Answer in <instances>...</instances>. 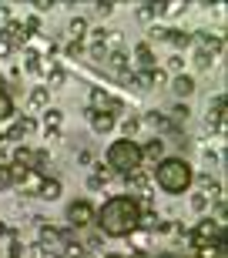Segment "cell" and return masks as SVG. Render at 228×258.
Instances as JSON below:
<instances>
[{
	"label": "cell",
	"instance_id": "cb8c5ba5",
	"mask_svg": "<svg viewBox=\"0 0 228 258\" xmlns=\"http://www.w3.org/2000/svg\"><path fill=\"white\" fill-rule=\"evenodd\" d=\"M168 44H175V47H191V44H195V37H191V34H185V30H171L168 34Z\"/></svg>",
	"mask_w": 228,
	"mask_h": 258
},
{
	"label": "cell",
	"instance_id": "d4e9b609",
	"mask_svg": "<svg viewBox=\"0 0 228 258\" xmlns=\"http://www.w3.org/2000/svg\"><path fill=\"white\" fill-rule=\"evenodd\" d=\"M211 64H215V54H208V50H195V67L198 71H211Z\"/></svg>",
	"mask_w": 228,
	"mask_h": 258
},
{
	"label": "cell",
	"instance_id": "ab89813d",
	"mask_svg": "<svg viewBox=\"0 0 228 258\" xmlns=\"http://www.w3.org/2000/svg\"><path fill=\"white\" fill-rule=\"evenodd\" d=\"M131 258H151V255H148V251H144V248H138V251H134Z\"/></svg>",
	"mask_w": 228,
	"mask_h": 258
},
{
	"label": "cell",
	"instance_id": "ffe728a7",
	"mask_svg": "<svg viewBox=\"0 0 228 258\" xmlns=\"http://www.w3.org/2000/svg\"><path fill=\"white\" fill-rule=\"evenodd\" d=\"M128 184H131V188H138L141 195H148V188H151V178H148V171H134V174H128Z\"/></svg>",
	"mask_w": 228,
	"mask_h": 258
},
{
	"label": "cell",
	"instance_id": "6da1fadb",
	"mask_svg": "<svg viewBox=\"0 0 228 258\" xmlns=\"http://www.w3.org/2000/svg\"><path fill=\"white\" fill-rule=\"evenodd\" d=\"M94 218H97V228L104 231L107 238H131L141 225V205L131 195H114L101 205V211Z\"/></svg>",
	"mask_w": 228,
	"mask_h": 258
},
{
	"label": "cell",
	"instance_id": "484cf974",
	"mask_svg": "<svg viewBox=\"0 0 228 258\" xmlns=\"http://www.w3.org/2000/svg\"><path fill=\"white\" fill-rule=\"evenodd\" d=\"M10 117H14V101L7 91H0V121H10Z\"/></svg>",
	"mask_w": 228,
	"mask_h": 258
},
{
	"label": "cell",
	"instance_id": "8992f818",
	"mask_svg": "<svg viewBox=\"0 0 228 258\" xmlns=\"http://www.w3.org/2000/svg\"><path fill=\"white\" fill-rule=\"evenodd\" d=\"M87 121H91V127H94L97 134H111L114 127H118V117L107 114V111H91V107H87Z\"/></svg>",
	"mask_w": 228,
	"mask_h": 258
},
{
	"label": "cell",
	"instance_id": "5bb4252c",
	"mask_svg": "<svg viewBox=\"0 0 228 258\" xmlns=\"http://www.w3.org/2000/svg\"><path fill=\"white\" fill-rule=\"evenodd\" d=\"M104 64L111 67L114 74H128V64H131V60H128V54H124V50H111Z\"/></svg>",
	"mask_w": 228,
	"mask_h": 258
},
{
	"label": "cell",
	"instance_id": "4316f807",
	"mask_svg": "<svg viewBox=\"0 0 228 258\" xmlns=\"http://www.w3.org/2000/svg\"><path fill=\"white\" fill-rule=\"evenodd\" d=\"M138 127H141V117H124V121H121L124 138H131V141H134V134H138Z\"/></svg>",
	"mask_w": 228,
	"mask_h": 258
},
{
	"label": "cell",
	"instance_id": "9c48e42d",
	"mask_svg": "<svg viewBox=\"0 0 228 258\" xmlns=\"http://www.w3.org/2000/svg\"><path fill=\"white\" fill-rule=\"evenodd\" d=\"M0 34L10 40V47H17V44H27V34H24V24H20V20H7V27L0 30Z\"/></svg>",
	"mask_w": 228,
	"mask_h": 258
},
{
	"label": "cell",
	"instance_id": "4dcf8cb0",
	"mask_svg": "<svg viewBox=\"0 0 228 258\" xmlns=\"http://www.w3.org/2000/svg\"><path fill=\"white\" fill-rule=\"evenodd\" d=\"M168 71H175V77H178L181 71H185V57H181V54H171L168 57Z\"/></svg>",
	"mask_w": 228,
	"mask_h": 258
},
{
	"label": "cell",
	"instance_id": "8fae6325",
	"mask_svg": "<svg viewBox=\"0 0 228 258\" xmlns=\"http://www.w3.org/2000/svg\"><path fill=\"white\" fill-rule=\"evenodd\" d=\"M171 91H175L178 97H191L195 94V77L191 74H178L175 81H171Z\"/></svg>",
	"mask_w": 228,
	"mask_h": 258
},
{
	"label": "cell",
	"instance_id": "83f0119b",
	"mask_svg": "<svg viewBox=\"0 0 228 258\" xmlns=\"http://www.w3.org/2000/svg\"><path fill=\"white\" fill-rule=\"evenodd\" d=\"M14 188V174H10V164H0V191Z\"/></svg>",
	"mask_w": 228,
	"mask_h": 258
},
{
	"label": "cell",
	"instance_id": "f546056e",
	"mask_svg": "<svg viewBox=\"0 0 228 258\" xmlns=\"http://www.w3.org/2000/svg\"><path fill=\"white\" fill-rule=\"evenodd\" d=\"M208 205H211L208 195H191V208L195 211H208Z\"/></svg>",
	"mask_w": 228,
	"mask_h": 258
},
{
	"label": "cell",
	"instance_id": "2e32d148",
	"mask_svg": "<svg viewBox=\"0 0 228 258\" xmlns=\"http://www.w3.org/2000/svg\"><path fill=\"white\" fill-rule=\"evenodd\" d=\"M61 121H64V111L61 107H47L44 111V131H61Z\"/></svg>",
	"mask_w": 228,
	"mask_h": 258
},
{
	"label": "cell",
	"instance_id": "7c38bea8",
	"mask_svg": "<svg viewBox=\"0 0 228 258\" xmlns=\"http://www.w3.org/2000/svg\"><path fill=\"white\" fill-rule=\"evenodd\" d=\"M37 198L57 201V198H61V181H57V178H44V181H40V188H37Z\"/></svg>",
	"mask_w": 228,
	"mask_h": 258
},
{
	"label": "cell",
	"instance_id": "d6986e66",
	"mask_svg": "<svg viewBox=\"0 0 228 258\" xmlns=\"http://www.w3.org/2000/svg\"><path fill=\"white\" fill-rule=\"evenodd\" d=\"M44 178H47V174L27 171V174H24V178H20V188H24V191H27V195H37V188H40V181H44Z\"/></svg>",
	"mask_w": 228,
	"mask_h": 258
},
{
	"label": "cell",
	"instance_id": "e575fe53",
	"mask_svg": "<svg viewBox=\"0 0 228 258\" xmlns=\"http://www.w3.org/2000/svg\"><path fill=\"white\" fill-rule=\"evenodd\" d=\"M20 255H24V245L14 238V241H10V258H20Z\"/></svg>",
	"mask_w": 228,
	"mask_h": 258
},
{
	"label": "cell",
	"instance_id": "30bf717a",
	"mask_svg": "<svg viewBox=\"0 0 228 258\" xmlns=\"http://www.w3.org/2000/svg\"><path fill=\"white\" fill-rule=\"evenodd\" d=\"M191 37L198 40L201 50H208V54H211V50H221V47H225V40H221L218 34H211V30H198V34H191Z\"/></svg>",
	"mask_w": 228,
	"mask_h": 258
},
{
	"label": "cell",
	"instance_id": "44dd1931",
	"mask_svg": "<svg viewBox=\"0 0 228 258\" xmlns=\"http://www.w3.org/2000/svg\"><path fill=\"white\" fill-rule=\"evenodd\" d=\"M10 164H17V168H30V164H34V151L24 148V144L14 148V161H10Z\"/></svg>",
	"mask_w": 228,
	"mask_h": 258
},
{
	"label": "cell",
	"instance_id": "4fadbf2b",
	"mask_svg": "<svg viewBox=\"0 0 228 258\" xmlns=\"http://www.w3.org/2000/svg\"><path fill=\"white\" fill-rule=\"evenodd\" d=\"M67 37H71V44H81V40L87 37V20L84 17H71V24H67Z\"/></svg>",
	"mask_w": 228,
	"mask_h": 258
},
{
	"label": "cell",
	"instance_id": "52a82bcc",
	"mask_svg": "<svg viewBox=\"0 0 228 258\" xmlns=\"http://www.w3.org/2000/svg\"><path fill=\"white\" fill-rule=\"evenodd\" d=\"M134 60H138L141 71H158V57H154L151 44H138V47H134Z\"/></svg>",
	"mask_w": 228,
	"mask_h": 258
},
{
	"label": "cell",
	"instance_id": "7bdbcfd3",
	"mask_svg": "<svg viewBox=\"0 0 228 258\" xmlns=\"http://www.w3.org/2000/svg\"><path fill=\"white\" fill-rule=\"evenodd\" d=\"M0 91H4V77H0Z\"/></svg>",
	"mask_w": 228,
	"mask_h": 258
},
{
	"label": "cell",
	"instance_id": "ba28073f",
	"mask_svg": "<svg viewBox=\"0 0 228 258\" xmlns=\"http://www.w3.org/2000/svg\"><path fill=\"white\" fill-rule=\"evenodd\" d=\"M211 124L218 127V131L225 127V94H218V97L208 104V127H211Z\"/></svg>",
	"mask_w": 228,
	"mask_h": 258
},
{
	"label": "cell",
	"instance_id": "5b68a950",
	"mask_svg": "<svg viewBox=\"0 0 228 258\" xmlns=\"http://www.w3.org/2000/svg\"><path fill=\"white\" fill-rule=\"evenodd\" d=\"M67 221H71V231L91 225V221H94V208H91V201H84V198L74 201V205L67 208Z\"/></svg>",
	"mask_w": 228,
	"mask_h": 258
},
{
	"label": "cell",
	"instance_id": "74e56055",
	"mask_svg": "<svg viewBox=\"0 0 228 258\" xmlns=\"http://www.w3.org/2000/svg\"><path fill=\"white\" fill-rule=\"evenodd\" d=\"M164 81H168V74H164V71H154V87L164 84Z\"/></svg>",
	"mask_w": 228,
	"mask_h": 258
},
{
	"label": "cell",
	"instance_id": "1f68e13d",
	"mask_svg": "<svg viewBox=\"0 0 228 258\" xmlns=\"http://www.w3.org/2000/svg\"><path fill=\"white\" fill-rule=\"evenodd\" d=\"M114 7H118V4H111V0H97V4H94V10L101 14V17H111Z\"/></svg>",
	"mask_w": 228,
	"mask_h": 258
},
{
	"label": "cell",
	"instance_id": "60d3db41",
	"mask_svg": "<svg viewBox=\"0 0 228 258\" xmlns=\"http://www.w3.org/2000/svg\"><path fill=\"white\" fill-rule=\"evenodd\" d=\"M0 235H10V228H7V225H4V221H0Z\"/></svg>",
	"mask_w": 228,
	"mask_h": 258
},
{
	"label": "cell",
	"instance_id": "7a4b0ae2",
	"mask_svg": "<svg viewBox=\"0 0 228 258\" xmlns=\"http://www.w3.org/2000/svg\"><path fill=\"white\" fill-rule=\"evenodd\" d=\"M154 181L168 195H185L191 188V181H195V171H191V164L185 158H161L158 168H154Z\"/></svg>",
	"mask_w": 228,
	"mask_h": 258
},
{
	"label": "cell",
	"instance_id": "603a6c76",
	"mask_svg": "<svg viewBox=\"0 0 228 258\" xmlns=\"http://www.w3.org/2000/svg\"><path fill=\"white\" fill-rule=\"evenodd\" d=\"M64 81H67V74L61 71V67H50V71H47V91H61Z\"/></svg>",
	"mask_w": 228,
	"mask_h": 258
},
{
	"label": "cell",
	"instance_id": "9a60e30c",
	"mask_svg": "<svg viewBox=\"0 0 228 258\" xmlns=\"http://www.w3.org/2000/svg\"><path fill=\"white\" fill-rule=\"evenodd\" d=\"M27 104H30V107H37V111H40V107L47 111V104H50V91H47V87H34V91L27 94Z\"/></svg>",
	"mask_w": 228,
	"mask_h": 258
},
{
	"label": "cell",
	"instance_id": "836d02e7",
	"mask_svg": "<svg viewBox=\"0 0 228 258\" xmlns=\"http://www.w3.org/2000/svg\"><path fill=\"white\" fill-rule=\"evenodd\" d=\"M10 54H14V47H10V40L4 37V34H0V60H4V57H10Z\"/></svg>",
	"mask_w": 228,
	"mask_h": 258
},
{
	"label": "cell",
	"instance_id": "8d00e7d4",
	"mask_svg": "<svg viewBox=\"0 0 228 258\" xmlns=\"http://www.w3.org/2000/svg\"><path fill=\"white\" fill-rule=\"evenodd\" d=\"M81 50H84V44H67V54H71V57H77Z\"/></svg>",
	"mask_w": 228,
	"mask_h": 258
},
{
	"label": "cell",
	"instance_id": "b9f144b4",
	"mask_svg": "<svg viewBox=\"0 0 228 258\" xmlns=\"http://www.w3.org/2000/svg\"><path fill=\"white\" fill-rule=\"evenodd\" d=\"M104 258H124V255H104Z\"/></svg>",
	"mask_w": 228,
	"mask_h": 258
},
{
	"label": "cell",
	"instance_id": "277c9868",
	"mask_svg": "<svg viewBox=\"0 0 228 258\" xmlns=\"http://www.w3.org/2000/svg\"><path fill=\"white\" fill-rule=\"evenodd\" d=\"M188 241L195 245V248H205V245H225V225H218V221H211V218H201L198 225L188 231Z\"/></svg>",
	"mask_w": 228,
	"mask_h": 258
},
{
	"label": "cell",
	"instance_id": "d6a6232c",
	"mask_svg": "<svg viewBox=\"0 0 228 258\" xmlns=\"http://www.w3.org/2000/svg\"><path fill=\"white\" fill-rule=\"evenodd\" d=\"M188 114H191L188 104H175L171 107V117H175V121H188Z\"/></svg>",
	"mask_w": 228,
	"mask_h": 258
},
{
	"label": "cell",
	"instance_id": "f1b7e54d",
	"mask_svg": "<svg viewBox=\"0 0 228 258\" xmlns=\"http://www.w3.org/2000/svg\"><path fill=\"white\" fill-rule=\"evenodd\" d=\"M138 17L141 20H158V7H154V4H141V7H138Z\"/></svg>",
	"mask_w": 228,
	"mask_h": 258
},
{
	"label": "cell",
	"instance_id": "f35d334b",
	"mask_svg": "<svg viewBox=\"0 0 228 258\" xmlns=\"http://www.w3.org/2000/svg\"><path fill=\"white\" fill-rule=\"evenodd\" d=\"M0 20H10V7L7 4H0Z\"/></svg>",
	"mask_w": 228,
	"mask_h": 258
},
{
	"label": "cell",
	"instance_id": "ee69618b",
	"mask_svg": "<svg viewBox=\"0 0 228 258\" xmlns=\"http://www.w3.org/2000/svg\"><path fill=\"white\" fill-rule=\"evenodd\" d=\"M0 144H4V131H0Z\"/></svg>",
	"mask_w": 228,
	"mask_h": 258
},
{
	"label": "cell",
	"instance_id": "e0dca14e",
	"mask_svg": "<svg viewBox=\"0 0 228 258\" xmlns=\"http://www.w3.org/2000/svg\"><path fill=\"white\" fill-rule=\"evenodd\" d=\"M144 121H148L154 131H175V121H168V117L158 114V111H148V114H144Z\"/></svg>",
	"mask_w": 228,
	"mask_h": 258
},
{
	"label": "cell",
	"instance_id": "3957f363",
	"mask_svg": "<svg viewBox=\"0 0 228 258\" xmlns=\"http://www.w3.org/2000/svg\"><path fill=\"white\" fill-rule=\"evenodd\" d=\"M141 144L131 141V138H121V141H114L111 148H107V168H111L114 174H134L141 171Z\"/></svg>",
	"mask_w": 228,
	"mask_h": 258
},
{
	"label": "cell",
	"instance_id": "d590c367",
	"mask_svg": "<svg viewBox=\"0 0 228 258\" xmlns=\"http://www.w3.org/2000/svg\"><path fill=\"white\" fill-rule=\"evenodd\" d=\"M34 7H37V14H47V10H50V7H57V4H50V0H37Z\"/></svg>",
	"mask_w": 228,
	"mask_h": 258
},
{
	"label": "cell",
	"instance_id": "7402d4cb",
	"mask_svg": "<svg viewBox=\"0 0 228 258\" xmlns=\"http://www.w3.org/2000/svg\"><path fill=\"white\" fill-rule=\"evenodd\" d=\"M107 178H111V171H104V164H101V168L87 178V188H91V191H101V188L107 184Z\"/></svg>",
	"mask_w": 228,
	"mask_h": 258
},
{
	"label": "cell",
	"instance_id": "ac0fdd59",
	"mask_svg": "<svg viewBox=\"0 0 228 258\" xmlns=\"http://www.w3.org/2000/svg\"><path fill=\"white\" fill-rule=\"evenodd\" d=\"M164 154V141L161 138H151L148 144H141V158H154V161H161Z\"/></svg>",
	"mask_w": 228,
	"mask_h": 258
}]
</instances>
